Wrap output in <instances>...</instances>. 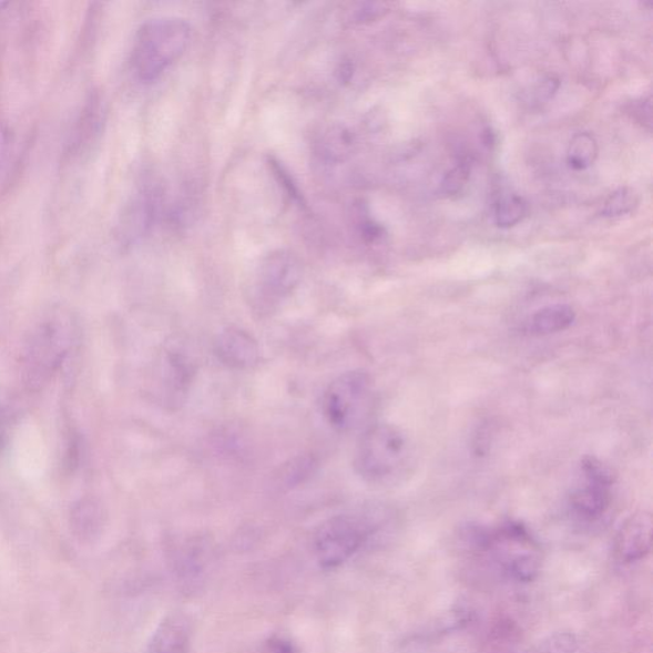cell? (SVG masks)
Returning <instances> with one entry per match:
<instances>
[{
    "instance_id": "obj_20",
    "label": "cell",
    "mask_w": 653,
    "mask_h": 653,
    "mask_svg": "<svg viewBox=\"0 0 653 653\" xmlns=\"http://www.w3.org/2000/svg\"><path fill=\"white\" fill-rule=\"evenodd\" d=\"M471 173L469 163L458 164L451 172H448L442 182V192L447 196H455L461 192L463 186L468 184Z\"/></svg>"
},
{
    "instance_id": "obj_1",
    "label": "cell",
    "mask_w": 653,
    "mask_h": 653,
    "mask_svg": "<svg viewBox=\"0 0 653 653\" xmlns=\"http://www.w3.org/2000/svg\"><path fill=\"white\" fill-rule=\"evenodd\" d=\"M190 23L180 17H156L144 22L135 35L132 65L142 82H154L188 49Z\"/></svg>"
},
{
    "instance_id": "obj_24",
    "label": "cell",
    "mask_w": 653,
    "mask_h": 653,
    "mask_svg": "<svg viewBox=\"0 0 653 653\" xmlns=\"http://www.w3.org/2000/svg\"><path fill=\"white\" fill-rule=\"evenodd\" d=\"M12 422V411L8 407L0 409V447L6 442L7 431Z\"/></svg>"
},
{
    "instance_id": "obj_14",
    "label": "cell",
    "mask_w": 653,
    "mask_h": 653,
    "mask_svg": "<svg viewBox=\"0 0 653 653\" xmlns=\"http://www.w3.org/2000/svg\"><path fill=\"white\" fill-rule=\"evenodd\" d=\"M483 653H528L519 625L510 619H500L488 634Z\"/></svg>"
},
{
    "instance_id": "obj_4",
    "label": "cell",
    "mask_w": 653,
    "mask_h": 653,
    "mask_svg": "<svg viewBox=\"0 0 653 653\" xmlns=\"http://www.w3.org/2000/svg\"><path fill=\"white\" fill-rule=\"evenodd\" d=\"M72 344L71 320L52 317L33 330L22 358L24 385L40 389L61 367Z\"/></svg>"
},
{
    "instance_id": "obj_15",
    "label": "cell",
    "mask_w": 653,
    "mask_h": 653,
    "mask_svg": "<svg viewBox=\"0 0 653 653\" xmlns=\"http://www.w3.org/2000/svg\"><path fill=\"white\" fill-rule=\"evenodd\" d=\"M599 154L598 142L590 133L575 134L568 147L567 161L573 171H586L595 163Z\"/></svg>"
},
{
    "instance_id": "obj_8",
    "label": "cell",
    "mask_w": 653,
    "mask_h": 653,
    "mask_svg": "<svg viewBox=\"0 0 653 653\" xmlns=\"http://www.w3.org/2000/svg\"><path fill=\"white\" fill-rule=\"evenodd\" d=\"M583 486L570 497L572 510L584 520L595 521L604 516L612 503L613 471L599 458L588 456L581 463Z\"/></svg>"
},
{
    "instance_id": "obj_9",
    "label": "cell",
    "mask_w": 653,
    "mask_h": 653,
    "mask_svg": "<svg viewBox=\"0 0 653 653\" xmlns=\"http://www.w3.org/2000/svg\"><path fill=\"white\" fill-rule=\"evenodd\" d=\"M194 375H196V364L192 356L186 354L182 346H167L161 360L160 371L164 404L169 406L182 404L190 391Z\"/></svg>"
},
{
    "instance_id": "obj_21",
    "label": "cell",
    "mask_w": 653,
    "mask_h": 653,
    "mask_svg": "<svg viewBox=\"0 0 653 653\" xmlns=\"http://www.w3.org/2000/svg\"><path fill=\"white\" fill-rule=\"evenodd\" d=\"M559 80L554 78V75H548L544 80H541L535 88V96L539 103H544V101L550 100L553 98L559 90Z\"/></svg>"
},
{
    "instance_id": "obj_10",
    "label": "cell",
    "mask_w": 653,
    "mask_h": 653,
    "mask_svg": "<svg viewBox=\"0 0 653 653\" xmlns=\"http://www.w3.org/2000/svg\"><path fill=\"white\" fill-rule=\"evenodd\" d=\"M652 539V516L649 512L634 513L616 533L615 555L623 563L639 562L650 554Z\"/></svg>"
},
{
    "instance_id": "obj_18",
    "label": "cell",
    "mask_w": 653,
    "mask_h": 653,
    "mask_svg": "<svg viewBox=\"0 0 653 653\" xmlns=\"http://www.w3.org/2000/svg\"><path fill=\"white\" fill-rule=\"evenodd\" d=\"M579 641L571 632H558L549 635L533 653H577Z\"/></svg>"
},
{
    "instance_id": "obj_25",
    "label": "cell",
    "mask_w": 653,
    "mask_h": 653,
    "mask_svg": "<svg viewBox=\"0 0 653 653\" xmlns=\"http://www.w3.org/2000/svg\"><path fill=\"white\" fill-rule=\"evenodd\" d=\"M268 646L273 653H298L290 642L282 639L271 641Z\"/></svg>"
},
{
    "instance_id": "obj_12",
    "label": "cell",
    "mask_w": 653,
    "mask_h": 653,
    "mask_svg": "<svg viewBox=\"0 0 653 653\" xmlns=\"http://www.w3.org/2000/svg\"><path fill=\"white\" fill-rule=\"evenodd\" d=\"M192 628L181 614L169 615L159 624L147 644L146 653H190Z\"/></svg>"
},
{
    "instance_id": "obj_5",
    "label": "cell",
    "mask_w": 653,
    "mask_h": 653,
    "mask_svg": "<svg viewBox=\"0 0 653 653\" xmlns=\"http://www.w3.org/2000/svg\"><path fill=\"white\" fill-rule=\"evenodd\" d=\"M373 395V379L368 371H346L327 387L322 410L330 427L340 431L351 430L367 418Z\"/></svg>"
},
{
    "instance_id": "obj_2",
    "label": "cell",
    "mask_w": 653,
    "mask_h": 653,
    "mask_svg": "<svg viewBox=\"0 0 653 653\" xmlns=\"http://www.w3.org/2000/svg\"><path fill=\"white\" fill-rule=\"evenodd\" d=\"M411 462V448L405 432L391 424H377L361 436L354 468L363 480L388 483L402 477Z\"/></svg>"
},
{
    "instance_id": "obj_22",
    "label": "cell",
    "mask_w": 653,
    "mask_h": 653,
    "mask_svg": "<svg viewBox=\"0 0 653 653\" xmlns=\"http://www.w3.org/2000/svg\"><path fill=\"white\" fill-rule=\"evenodd\" d=\"M633 116L637 119V121L643 125L651 126L652 122V106H651V98L647 100H642L641 103L635 105L632 110Z\"/></svg>"
},
{
    "instance_id": "obj_6",
    "label": "cell",
    "mask_w": 653,
    "mask_h": 653,
    "mask_svg": "<svg viewBox=\"0 0 653 653\" xmlns=\"http://www.w3.org/2000/svg\"><path fill=\"white\" fill-rule=\"evenodd\" d=\"M373 529L363 517L343 514L320 526L314 539L318 562L326 570L337 568L358 553Z\"/></svg>"
},
{
    "instance_id": "obj_16",
    "label": "cell",
    "mask_w": 653,
    "mask_h": 653,
    "mask_svg": "<svg viewBox=\"0 0 653 653\" xmlns=\"http://www.w3.org/2000/svg\"><path fill=\"white\" fill-rule=\"evenodd\" d=\"M529 206L520 196H507L497 203L496 223L499 227L510 228L519 225L528 215Z\"/></svg>"
},
{
    "instance_id": "obj_23",
    "label": "cell",
    "mask_w": 653,
    "mask_h": 653,
    "mask_svg": "<svg viewBox=\"0 0 653 653\" xmlns=\"http://www.w3.org/2000/svg\"><path fill=\"white\" fill-rule=\"evenodd\" d=\"M386 11H387V8H386V4H384V3L367 4L359 12V20H363V21L375 20V19H377V17H379L380 14H384Z\"/></svg>"
},
{
    "instance_id": "obj_3",
    "label": "cell",
    "mask_w": 653,
    "mask_h": 653,
    "mask_svg": "<svg viewBox=\"0 0 653 653\" xmlns=\"http://www.w3.org/2000/svg\"><path fill=\"white\" fill-rule=\"evenodd\" d=\"M475 539L510 579L522 583L537 580L542 567V551L521 522L507 521L496 529L477 531Z\"/></svg>"
},
{
    "instance_id": "obj_13",
    "label": "cell",
    "mask_w": 653,
    "mask_h": 653,
    "mask_svg": "<svg viewBox=\"0 0 653 653\" xmlns=\"http://www.w3.org/2000/svg\"><path fill=\"white\" fill-rule=\"evenodd\" d=\"M575 320L571 305L553 304L539 309L530 319V330L535 335H551L570 328Z\"/></svg>"
},
{
    "instance_id": "obj_11",
    "label": "cell",
    "mask_w": 653,
    "mask_h": 653,
    "mask_svg": "<svg viewBox=\"0 0 653 653\" xmlns=\"http://www.w3.org/2000/svg\"><path fill=\"white\" fill-rule=\"evenodd\" d=\"M215 353L224 366L245 370L256 367L261 359L259 345L247 330L228 327L218 334Z\"/></svg>"
},
{
    "instance_id": "obj_7",
    "label": "cell",
    "mask_w": 653,
    "mask_h": 653,
    "mask_svg": "<svg viewBox=\"0 0 653 653\" xmlns=\"http://www.w3.org/2000/svg\"><path fill=\"white\" fill-rule=\"evenodd\" d=\"M302 263L295 254L276 251L263 258L257 269L254 292L262 305L273 307L290 296L302 282Z\"/></svg>"
},
{
    "instance_id": "obj_19",
    "label": "cell",
    "mask_w": 653,
    "mask_h": 653,
    "mask_svg": "<svg viewBox=\"0 0 653 653\" xmlns=\"http://www.w3.org/2000/svg\"><path fill=\"white\" fill-rule=\"evenodd\" d=\"M316 468V461L310 456L295 458L290 465H286L283 475V480L287 487H295L296 483L303 481L304 478L309 477Z\"/></svg>"
},
{
    "instance_id": "obj_17",
    "label": "cell",
    "mask_w": 653,
    "mask_h": 653,
    "mask_svg": "<svg viewBox=\"0 0 653 653\" xmlns=\"http://www.w3.org/2000/svg\"><path fill=\"white\" fill-rule=\"evenodd\" d=\"M637 205V193L631 188H621L606 200L604 208H602V216L621 217L630 214Z\"/></svg>"
}]
</instances>
